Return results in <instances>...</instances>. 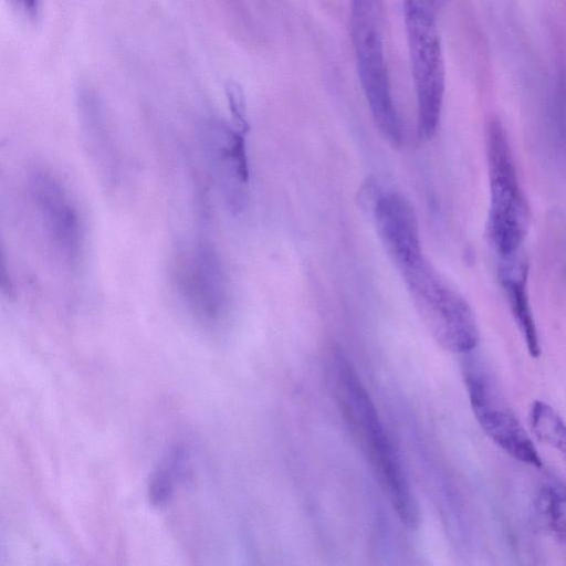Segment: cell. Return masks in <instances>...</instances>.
<instances>
[{"mask_svg":"<svg viewBox=\"0 0 566 566\" xmlns=\"http://www.w3.org/2000/svg\"><path fill=\"white\" fill-rule=\"evenodd\" d=\"M336 387L345 417L367 453L397 516L409 528L419 524V509L401 460L356 369L340 353L335 359Z\"/></svg>","mask_w":566,"mask_h":566,"instance_id":"1","label":"cell"},{"mask_svg":"<svg viewBox=\"0 0 566 566\" xmlns=\"http://www.w3.org/2000/svg\"><path fill=\"white\" fill-rule=\"evenodd\" d=\"M424 326L446 350L465 355L479 343L474 312L452 283L424 256L399 270Z\"/></svg>","mask_w":566,"mask_h":566,"instance_id":"2","label":"cell"},{"mask_svg":"<svg viewBox=\"0 0 566 566\" xmlns=\"http://www.w3.org/2000/svg\"><path fill=\"white\" fill-rule=\"evenodd\" d=\"M25 193L35 232L50 261L66 275L77 274L85 254V228L72 193L43 166L28 171Z\"/></svg>","mask_w":566,"mask_h":566,"instance_id":"3","label":"cell"},{"mask_svg":"<svg viewBox=\"0 0 566 566\" xmlns=\"http://www.w3.org/2000/svg\"><path fill=\"white\" fill-rule=\"evenodd\" d=\"M485 149L490 188L486 235L500 259H510L527 235L530 209L506 129L496 117L486 125Z\"/></svg>","mask_w":566,"mask_h":566,"instance_id":"4","label":"cell"},{"mask_svg":"<svg viewBox=\"0 0 566 566\" xmlns=\"http://www.w3.org/2000/svg\"><path fill=\"white\" fill-rule=\"evenodd\" d=\"M171 283L191 319L206 332L218 331L230 311L231 289L222 260L208 240L179 245L171 262Z\"/></svg>","mask_w":566,"mask_h":566,"instance_id":"5","label":"cell"},{"mask_svg":"<svg viewBox=\"0 0 566 566\" xmlns=\"http://www.w3.org/2000/svg\"><path fill=\"white\" fill-rule=\"evenodd\" d=\"M436 0H403V15L417 99L418 133L436 134L442 112L446 73L436 19Z\"/></svg>","mask_w":566,"mask_h":566,"instance_id":"6","label":"cell"},{"mask_svg":"<svg viewBox=\"0 0 566 566\" xmlns=\"http://www.w3.org/2000/svg\"><path fill=\"white\" fill-rule=\"evenodd\" d=\"M463 360V377L470 405L483 432L515 460L542 467V459L513 410L506 405L494 379L475 358Z\"/></svg>","mask_w":566,"mask_h":566,"instance_id":"7","label":"cell"},{"mask_svg":"<svg viewBox=\"0 0 566 566\" xmlns=\"http://www.w3.org/2000/svg\"><path fill=\"white\" fill-rule=\"evenodd\" d=\"M350 31L359 82L374 123L392 147H399L402 127L391 93L382 28L353 27Z\"/></svg>","mask_w":566,"mask_h":566,"instance_id":"8","label":"cell"},{"mask_svg":"<svg viewBox=\"0 0 566 566\" xmlns=\"http://www.w3.org/2000/svg\"><path fill=\"white\" fill-rule=\"evenodd\" d=\"M248 130L219 119L202 127V144L216 182L227 208L240 212L247 201L249 164L245 146Z\"/></svg>","mask_w":566,"mask_h":566,"instance_id":"9","label":"cell"},{"mask_svg":"<svg viewBox=\"0 0 566 566\" xmlns=\"http://www.w3.org/2000/svg\"><path fill=\"white\" fill-rule=\"evenodd\" d=\"M373 212L380 243L398 271L423 255L417 214L403 195L377 196Z\"/></svg>","mask_w":566,"mask_h":566,"instance_id":"10","label":"cell"},{"mask_svg":"<svg viewBox=\"0 0 566 566\" xmlns=\"http://www.w3.org/2000/svg\"><path fill=\"white\" fill-rule=\"evenodd\" d=\"M528 266L516 255L501 260L497 279L504 292L510 311L524 338L527 352L533 357L541 355V343L533 316L528 289Z\"/></svg>","mask_w":566,"mask_h":566,"instance_id":"11","label":"cell"},{"mask_svg":"<svg viewBox=\"0 0 566 566\" xmlns=\"http://www.w3.org/2000/svg\"><path fill=\"white\" fill-rule=\"evenodd\" d=\"M98 109L83 114L84 147L101 182L108 190H115L122 182L120 153L115 138Z\"/></svg>","mask_w":566,"mask_h":566,"instance_id":"12","label":"cell"},{"mask_svg":"<svg viewBox=\"0 0 566 566\" xmlns=\"http://www.w3.org/2000/svg\"><path fill=\"white\" fill-rule=\"evenodd\" d=\"M189 462V451L182 444L170 447L153 471L148 482V497L153 505H165L177 485L185 479Z\"/></svg>","mask_w":566,"mask_h":566,"instance_id":"13","label":"cell"},{"mask_svg":"<svg viewBox=\"0 0 566 566\" xmlns=\"http://www.w3.org/2000/svg\"><path fill=\"white\" fill-rule=\"evenodd\" d=\"M535 509L547 533L566 545V484L559 481L544 484L536 495Z\"/></svg>","mask_w":566,"mask_h":566,"instance_id":"14","label":"cell"},{"mask_svg":"<svg viewBox=\"0 0 566 566\" xmlns=\"http://www.w3.org/2000/svg\"><path fill=\"white\" fill-rule=\"evenodd\" d=\"M527 420L535 439L558 451L566 460V422L560 415L549 403L534 400Z\"/></svg>","mask_w":566,"mask_h":566,"instance_id":"15","label":"cell"},{"mask_svg":"<svg viewBox=\"0 0 566 566\" xmlns=\"http://www.w3.org/2000/svg\"><path fill=\"white\" fill-rule=\"evenodd\" d=\"M350 18L382 20V0H349Z\"/></svg>","mask_w":566,"mask_h":566,"instance_id":"16","label":"cell"},{"mask_svg":"<svg viewBox=\"0 0 566 566\" xmlns=\"http://www.w3.org/2000/svg\"><path fill=\"white\" fill-rule=\"evenodd\" d=\"M230 109L233 117V124L248 130L245 117V105L241 88L235 84H230L227 90Z\"/></svg>","mask_w":566,"mask_h":566,"instance_id":"17","label":"cell"},{"mask_svg":"<svg viewBox=\"0 0 566 566\" xmlns=\"http://www.w3.org/2000/svg\"><path fill=\"white\" fill-rule=\"evenodd\" d=\"M17 9L28 19L35 20L39 17L41 0H12Z\"/></svg>","mask_w":566,"mask_h":566,"instance_id":"18","label":"cell"},{"mask_svg":"<svg viewBox=\"0 0 566 566\" xmlns=\"http://www.w3.org/2000/svg\"><path fill=\"white\" fill-rule=\"evenodd\" d=\"M441 1H443V0H436L437 4L440 3Z\"/></svg>","mask_w":566,"mask_h":566,"instance_id":"19","label":"cell"}]
</instances>
